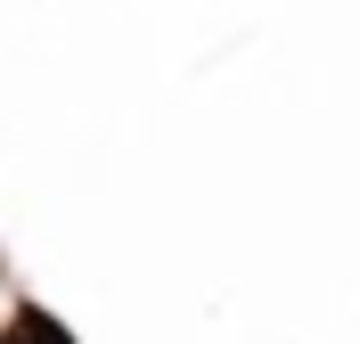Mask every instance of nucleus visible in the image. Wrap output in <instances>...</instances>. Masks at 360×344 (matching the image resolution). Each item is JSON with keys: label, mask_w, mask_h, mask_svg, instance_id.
I'll list each match as a JSON object with an SVG mask.
<instances>
[]
</instances>
